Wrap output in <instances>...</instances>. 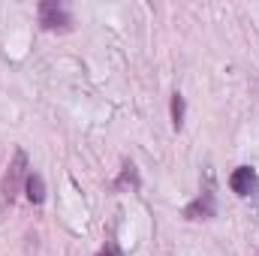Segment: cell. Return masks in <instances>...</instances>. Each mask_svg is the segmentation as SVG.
<instances>
[{"label":"cell","mask_w":259,"mask_h":256,"mask_svg":"<svg viewBox=\"0 0 259 256\" xmlns=\"http://www.w3.org/2000/svg\"><path fill=\"white\" fill-rule=\"evenodd\" d=\"M217 214V199H214V190H211V184L202 190V196H196L193 202L184 208V217L187 220H211Z\"/></svg>","instance_id":"3957f363"},{"label":"cell","mask_w":259,"mask_h":256,"mask_svg":"<svg viewBox=\"0 0 259 256\" xmlns=\"http://www.w3.org/2000/svg\"><path fill=\"white\" fill-rule=\"evenodd\" d=\"M229 187L235 196H250L256 187V169L253 166H238L232 175H229Z\"/></svg>","instance_id":"277c9868"},{"label":"cell","mask_w":259,"mask_h":256,"mask_svg":"<svg viewBox=\"0 0 259 256\" xmlns=\"http://www.w3.org/2000/svg\"><path fill=\"white\" fill-rule=\"evenodd\" d=\"M27 175H30V163H27V154L18 148L15 157L9 160L6 172H3V181H0V196H3L6 205H12V202L18 199V193H24V181H27Z\"/></svg>","instance_id":"6da1fadb"},{"label":"cell","mask_w":259,"mask_h":256,"mask_svg":"<svg viewBox=\"0 0 259 256\" xmlns=\"http://www.w3.org/2000/svg\"><path fill=\"white\" fill-rule=\"evenodd\" d=\"M169 115H172V127H175V130L184 127V115H187V100H184V94H181V91H175V94H172V103H169Z\"/></svg>","instance_id":"52a82bcc"},{"label":"cell","mask_w":259,"mask_h":256,"mask_svg":"<svg viewBox=\"0 0 259 256\" xmlns=\"http://www.w3.org/2000/svg\"><path fill=\"white\" fill-rule=\"evenodd\" d=\"M97 256H124V250H121V244H118L115 238H109V241H106V247H103Z\"/></svg>","instance_id":"ba28073f"},{"label":"cell","mask_w":259,"mask_h":256,"mask_svg":"<svg viewBox=\"0 0 259 256\" xmlns=\"http://www.w3.org/2000/svg\"><path fill=\"white\" fill-rule=\"evenodd\" d=\"M115 190H139L142 187V178H139V169H136V163L133 160H124V166H121V175L115 178V184H112Z\"/></svg>","instance_id":"5b68a950"},{"label":"cell","mask_w":259,"mask_h":256,"mask_svg":"<svg viewBox=\"0 0 259 256\" xmlns=\"http://www.w3.org/2000/svg\"><path fill=\"white\" fill-rule=\"evenodd\" d=\"M39 24H42V30L66 33V30H72V15L61 0H42L39 3Z\"/></svg>","instance_id":"7a4b0ae2"},{"label":"cell","mask_w":259,"mask_h":256,"mask_svg":"<svg viewBox=\"0 0 259 256\" xmlns=\"http://www.w3.org/2000/svg\"><path fill=\"white\" fill-rule=\"evenodd\" d=\"M24 196H27L30 205H42V202H46V181H42L39 172H30V175H27V181H24Z\"/></svg>","instance_id":"8992f818"}]
</instances>
